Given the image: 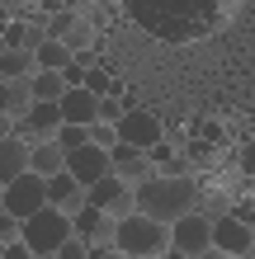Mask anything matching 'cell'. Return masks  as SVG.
<instances>
[{"label": "cell", "mask_w": 255, "mask_h": 259, "mask_svg": "<svg viewBox=\"0 0 255 259\" xmlns=\"http://www.w3.org/2000/svg\"><path fill=\"white\" fill-rule=\"evenodd\" d=\"M203 207V184L199 175H152L137 184V212H147V217L156 222H179L185 212Z\"/></svg>", "instance_id": "1"}, {"label": "cell", "mask_w": 255, "mask_h": 259, "mask_svg": "<svg viewBox=\"0 0 255 259\" xmlns=\"http://www.w3.org/2000/svg\"><path fill=\"white\" fill-rule=\"evenodd\" d=\"M71 236H76L71 212L52 207V203H43L33 217H24V240H28V250H33V254H57Z\"/></svg>", "instance_id": "2"}, {"label": "cell", "mask_w": 255, "mask_h": 259, "mask_svg": "<svg viewBox=\"0 0 255 259\" xmlns=\"http://www.w3.org/2000/svg\"><path fill=\"white\" fill-rule=\"evenodd\" d=\"M118 245H123L128 259H142V254H166L170 250V226L147 217V212H128L123 222H118Z\"/></svg>", "instance_id": "3"}, {"label": "cell", "mask_w": 255, "mask_h": 259, "mask_svg": "<svg viewBox=\"0 0 255 259\" xmlns=\"http://www.w3.org/2000/svg\"><path fill=\"white\" fill-rule=\"evenodd\" d=\"M48 203V179L33 175V170H24L19 179H10L5 184V212H14V217H33V212Z\"/></svg>", "instance_id": "4"}, {"label": "cell", "mask_w": 255, "mask_h": 259, "mask_svg": "<svg viewBox=\"0 0 255 259\" xmlns=\"http://www.w3.org/2000/svg\"><path fill=\"white\" fill-rule=\"evenodd\" d=\"M62 123H66V118H62V104L38 99L24 118H14V137H24V142H52V137L62 132Z\"/></svg>", "instance_id": "5"}, {"label": "cell", "mask_w": 255, "mask_h": 259, "mask_svg": "<svg viewBox=\"0 0 255 259\" xmlns=\"http://www.w3.org/2000/svg\"><path fill=\"white\" fill-rule=\"evenodd\" d=\"M170 245H179L185 254H203L213 245V217H208L203 207L185 212L179 222H170Z\"/></svg>", "instance_id": "6"}, {"label": "cell", "mask_w": 255, "mask_h": 259, "mask_svg": "<svg viewBox=\"0 0 255 259\" xmlns=\"http://www.w3.org/2000/svg\"><path fill=\"white\" fill-rule=\"evenodd\" d=\"M85 198H90V203H95V207L114 212L118 222H123L128 212H137V189H132V184H123V179H118V175H104L99 184H90V189H85Z\"/></svg>", "instance_id": "7"}, {"label": "cell", "mask_w": 255, "mask_h": 259, "mask_svg": "<svg viewBox=\"0 0 255 259\" xmlns=\"http://www.w3.org/2000/svg\"><path fill=\"white\" fill-rule=\"evenodd\" d=\"M66 170L81 179V184H99L104 175H114V151H104V146H81V151H66Z\"/></svg>", "instance_id": "8"}, {"label": "cell", "mask_w": 255, "mask_h": 259, "mask_svg": "<svg viewBox=\"0 0 255 259\" xmlns=\"http://www.w3.org/2000/svg\"><path fill=\"white\" fill-rule=\"evenodd\" d=\"M118 142L152 151L156 142H166V132H161V118H156V113H147V109H128L123 118H118Z\"/></svg>", "instance_id": "9"}, {"label": "cell", "mask_w": 255, "mask_h": 259, "mask_svg": "<svg viewBox=\"0 0 255 259\" xmlns=\"http://www.w3.org/2000/svg\"><path fill=\"white\" fill-rule=\"evenodd\" d=\"M213 245L241 259L246 250H255V226L241 222L236 212H222V217H213Z\"/></svg>", "instance_id": "10"}, {"label": "cell", "mask_w": 255, "mask_h": 259, "mask_svg": "<svg viewBox=\"0 0 255 259\" xmlns=\"http://www.w3.org/2000/svg\"><path fill=\"white\" fill-rule=\"evenodd\" d=\"M71 222H76V236H85L90 245H109V240H118V217L104 212V207H95V203H85Z\"/></svg>", "instance_id": "11"}, {"label": "cell", "mask_w": 255, "mask_h": 259, "mask_svg": "<svg viewBox=\"0 0 255 259\" xmlns=\"http://www.w3.org/2000/svg\"><path fill=\"white\" fill-rule=\"evenodd\" d=\"M114 175L123 179V184H132V189H137L142 179H152V175H156V165H152V151L118 142V146H114Z\"/></svg>", "instance_id": "12"}, {"label": "cell", "mask_w": 255, "mask_h": 259, "mask_svg": "<svg viewBox=\"0 0 255 259\" xmlns=\"http://www.w3.org/2000/svg\"><path fill=\"white\" fill-rule=\"evenodd\" d=\"M48 203L76 217V212L90 203V198H85V184H81V179L71 175V170H57V175H48Z\"/></svg>", "instance_id": "13"}, {"label": "cell", "mask_w": 255, "mask_h": 259, "mask_svg": "<svg viewBox=\"0 0 255 259\" xmlns=\"http://www.w3.org/2000/svg\"><path fill=\"white\" fill-rule=\"evenodd\" d=\"M57 104H62V118H66V123H81V127H95L99 123V95H90L85 85H71Z\"/></svg>", "instance_id": "14"}, {"label": "cell", "mask_w": 255, "mask_h": 259, "mask_svg": "<svg viewBox=\"0 0 255 259\" xmlns=\"http://www.w3.org/2000/svg\"><path fill=\"white\" fill-rule=\"evenodd\" d=\"M28 170L33 175H57V170H66V151H62V142H28Z\"/></svg>", "instance_id": "15"}, {"label": "cell", "mask_w": 255, "mask_h": 259, "mask_svg": "<svg viewBox=\"0 0 255 259\" xmlns=\"http://www.w3.org/2000/svg\"><path fill=\"white\" fill-rule=\"evenodd\" d=\"M28 170V142L24 137H0V184L19 179Z\"/></svg>", "instance_id": "16"}, {"label": "cell", "mask_w": 255, "mask_h": 259, "mask_svg": "<svg viewBox=\"0 0 255 259\" xmlns=\"http://www.w3.org/2000/svg\"><path fill=\"white\" fill-rule=\"evenodd\" d=\"M48 33H52V38H62L71 52L90 48V24H85V19H76V14H57V19L48 24Z\"/></svg>", "instance_id": "17"}, {"label": "cell", "mask_w": 255, "mask_h": 259, "mask_svg": "<svg viewBox=\"0 0 255 259\" xmlns=\"http://www.w3.org/2000/svg\"><path fill=\"white\" fill-rule=\"evenodd\" d=\"M33 71H38V52H28V48H5L0 52V80H24Z\"/></svg>", "instance_id": "18"}, {"label": "cell", "mask_w": 255, "mask_h": 259, "mask_svg": "<svg viewBox=\"0 0 255 259\" xmlns=\"http://www.w3.org/2000/svg\"><path fill=\"white\" fill-rule=\"evenodd\" d=\"M33 104H38V95H33V75H24V80H5V113H10V118H24Z\"/></svg>", "instance_id": "19"}, {"label": "cell", "mask_w": 255, "mask_h": 259, "mask_svg": "<svg viewBox=\"0 0 255 259\" xmlns=\"http://www.w3.org/2000/svg\"><path fill=\"white\" fill-rule=\"evenodd\" d=\"M71 57H76V52H71L62 38H52V33L38 42V66H43V71H66V66H71Z\"/></svg>", "instance_id": "20"}, {"label": "cell", "mask_w": 255, "mask_h": 259, "mask_svg": "<svg viewBox=\"0 0 255 259\" xmlns=\"http://www.w3.org/2000/svg\"><path fill=\"white\" fill-rule=\"evenodd\" d=\"M48 38V24H5V42L10 48H28L38 52V42Z\"/></svg>", "instance_id": "21"}, {"label": "cell", "mask_w": 255, "mask_h": 259, "mask_svg": "<svg viewBox=\"0 0 255 259\" xmlns=\"http://www.w3.org/2000/svg\"><path fill=\"white\" fill-rule=\"evenodd\" d=\"M66 90H71V80H66L62 71H43V66L33 71V95H38V99H52V104H57Z\"/></svg>", "instance_id": "22"}, {"label": "cell", "mask_w": 255, "mask_h": 259, "mask_svg": "<svg viewBox=\"0 0 255 259\" xmlns=\"http://www.w3.org/2000/svg\"><path fill=\"white\" fill-rule=\"evenodd\" d=\"M185 160H189V170H213V165H217V146L213 142H189Z\"/></svg>", "instance_id": "23"}, {"label": "cell", "mask_w": 255, "mask_h": 259, "mask_svg": "<svg viewBox=\"0 0 255 259\" xmlns=\"http://www.w3.org/2000/svg\"><path fill=\"white\" fill-rule=\"evenodd\" d=\"M57 142H62V151H81V146H90V127H81V123H62Z\"/></svg>", "instance_id": "24"}, {"label": "cell", "mask_w": 255, "mask_h": 259, "mask_svg": "<svg viewBox=\"0 0 255 259\" xmlns=\"http://www.w3.org/2000/svg\"><path fill=\"white\" fill-rule=\"evenodd\" d=\"M81 85L90 90V95H118V80H109V71H99V66H90Z\"/></svg>", "instance_id": "25"}, {"label": "cell", "mask_w": 255, "mask_h": 259, "mask_svg": "<svg viewBox=\"0 0 255 259\" xmlns=\"http://www.w3.org/2000/svg\"><path fill=\"white\" fill-rule=\"evenodd\" d=\"M14 240H24V222L14 212H0V245H14Z\"/></svg>", "instance_id": "26"}, {"label": "cell", "mask_w": 255, "mask_h": 259, "mask_svg": "<svg viewBox=\"0 0 255 259\" xmlns=\"http://www.w3.org/2000/svg\"><path fill=\"white\" fill-rule=\"evenodd\" d=\"M90 142L104 146V151H114L118 146V123H95V127H90Z\"/></svg>", "instance_id": "27"}, {"label": "cell", "mask_w": 255, "mask_h": 259, "mask_svg": "<svg viewBox=\"0 0 255 259\" xmlns=\"http://www.w3.org/2000/svg\"><path fill=\"white\" fill-rule=\"evenodd\" d=\"M128 109L118 104V95H99V123H118Z\"/></svg>", "instance_id": "28"}, {"label": "cell", "mask_w": 255, "mask_h": 259, "mask_svg": "<svg viewBox=\"0 0 255 259\" xmlns=\"http://www.w3.org/2000/svg\"><path fill=\"white\" fill-rule=\"evenodd\" d=\"M57 259H90V240L85 236H71L62 250H57Z\"/></svg>", "instance_id": "29"}, {"label": "cell", "mask_w": 255, "mask_h": 259, "mask_svg": "<svg viewBox=\"0 0 255 259\" xmlns=\"http://www.w3.org/2000/svg\"><path fill=\"white\" fill-rule=\"evenodd\" d=\"M236 165H241V175H246V179H255V137H250L241 151H236Z\"/></svg>", "instance_id": "30"}, {"label": "cell", "mask_w": 255, "mask_h": 259, "mask_svg": "<svg viewBox=\"0 0 255 259\" xmlns=\"http://www.w3.org/2000/svg\"><path fill=\"white\" fill-rule=\"evenodd\" d=\"M90 259H128V254L118 240H109V245H90Z\"/></svg>", "instance_id": "31"}, {"label": "cell", "mask_w": 255, "mask_h": 259, "mask_svg": "<svg viewBox=\"0 0 255 259\" xmlns=\"http://www.w3.org/2000/svg\"><path fill=\"white\" fill-rule=\"evenodd\" d=\"M0 259H33L28 240H14V245H0Z\"/></svg>", "instance_id": "32"}, {"label": "cell", "mask_w": 255, "mask_h": 259, "mask_svg": "<svg viewBox=\"0 0 255 259\" xmlns=\"http://www.w3.org/2000/svg\"><path fill=\"white\" fill-rule=\"evenodd\" d=\"M194 259H236V254H227V250H217V245H208L203 254H194Z\"/></svg>", "instance_id": "33"}, {"label": "cell", "mask_w": 255, "mask_h": 259, "mask_svg": "<svg viewBox=\"0 0 255 259\" xmlns=\"http://www.w3.org/2000/svg\"><path fill=\"white\" fill-rule=\"evenodd\" d=\"M0 137H14V118L10 113H0Z\"/></svg>", "instance_id": "34"}, {"label": "cell", "mask_w": 255, "mask_h": 259, "mask_svg": "<svg viewBox=\"0 0 255 259\" xmlns=\"http://www.w3.org/2000/svg\"><path fill=\"white\" fill-rule=\"evenodd\" d=\"M161 259H194V254H185V250H179V245H170L166 254H161Z\"/></svg>", "instance_id": "35"}, {"label": "cell", "mask_w": 255, "mask_h": 259, "mask_svg": "<svg viewBox=\"0 0 255 259\" xmlns=\"http://www.w3.org/2000/svg\"><path fill=\"white\" fill-rule=\"evenodd\" d=\"M5 48H10V42H5V28H0V52H5Z\"/></svg>", "instance_id": "36"}, {"label": "cell", "mask_w": 255, "mask_h": 259, "mask_svg": "<svg viewBox=\"0 0 255 259\" xmlns=\"http://www.w3.org/2000/svg\"><path fill=\"white\" fill-rule=\"evenodd\" d=\"M0 212H5V184H0Z\"/></svg>", "instance_id": "37"}, {"label": "cell", "mask_w": 255, "mask_h": 259, "mask_svg": "<svg viewBox=\"0 0 255 259\" xmlns=\"http://www.w3.org/2000/svg\"><path fill=\"white\" fill-rule=\"evenodd\" d=\"M33 259H57V254H33Z\"/></svg>", "instance_id": "38"}, {"label": "cell", "mask_w": 255, "mask_h": 259, "mask_svg": "<svg viewBox=\"0 0 255 259\" xmlns=\"http://www.w3.org/2000/svg\"><path fill=\"white\" fill-rule=\"evenodd\" d=\"M241 259H255V250H246V254H241Z\"/></svg>", "instance_id": "39"}, {"label": "cell", "mask_w": 255, "mask_h": 259, "mask_svg": "<svg viewBox=\"0 0 255 259\" xmlns=\"http://www.w3.org/2000/svg\"><path fill=\"white\" fill-rule=\"evenodd\" d=\"M142 259H152V254H142ZM156 259H161V254H156Z\"/></svg>", "instance_id": "40"}]
</instances>
